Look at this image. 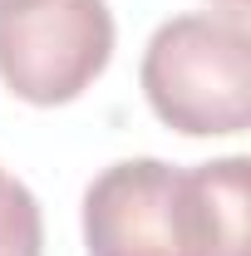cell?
Instances as JSON below:
<instances>
[{
	"instance_id": "6",
	"label": "cell",
	"mask_w": 251,
	"mask_h": 256,
	"mask_svg": "<svg viewBox=\"0 0 251 256\" xmlns=\"http://www.w3.org/2000/svg\"><path fill=\"white\" fill-rule=\"evenodd\" d=\"M222 10H226V15H246V0H217Z\"/></svg>"
},
{
	"instance_id": "4",
	"label": "cell",
	"mask_w": 251,
	"mask_h": 256,
	"mask_svg": "<svg viewBox=\"0 0 251 256\" xmlns=\"http://www.w3.org/2000/svg\"><path fill=\"white\" fill-rule=\"evenodd\" d=\"M197 256H251V162L242 153L188 168Z\"/></svg>"
},
{
	"instance_id": "3",
	"label": "cell",
	"mask_w": 251,
	"mask_h": 256,
	"mask_svg": "<svg viewBox=\"0 0 251 256\" xmlns=\"http://www.w3.org/2000/svg\"><path fill=\"white\" fill-rule=\"evenodd\" d=\"M89 256H197L188 168L162 158L108 162L84 188Z\"/></svg>"
},
{
	"instance_id": "5",
	"label": "cell",
	"mask_w": 251,
	"mask_h": 256,
	"mask_svg": "<svg viewBox=\"0 0 251 256\" xmlns=\"http://www.w3.org/2000/svg\"><path fill=\"white\" fill-rule=\"evenodd\" d=\"M0 256H44L40 197L5 168H0Z\"/></svg>"
},
{
	"instance_id": "2",
	"label": "cell",
	"mask_w": 251,
	"mask_h": 256,
	"mask_svg": "<svg viewBox=\"0 0 251 256\" xmlns=\"http://www.w3.org/2000/svg\"><path fill=\"white\" fill-rule=\"evenodd\" d=\"M108 0H0V84L34 108L74 104L114 60Z\"/></svg>"
},
{
	"instance_id": "1",
	"label": "cell",
	"mask_w": 251,
	"mask_h": 256,
	"mask_svg": "<svg viewBox=\"0 0 251 256\" xmlns=\"http://www.w3.org/2000/svg\"><path fill=\"white\" fill-rule=\"evenodd\" d=\"M143 98L182 138H236L251 118L246 15L192 10L153 30L138 64Z\"/></svg>"
}]
</instances>
